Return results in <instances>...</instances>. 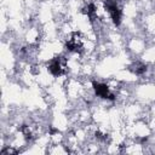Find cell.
I'll return each mask as SVG.
<instances>
[{"label": "cell", "instance_id": "obj_1", "mask_svg": "<svg viewBox=\"0 0 155 155\" xmlns=\"http://www.w3.org/2000/svg\"><path fill=\"white\" fill-rule=\"evenodd\" d=\"M48 71L53 75V76H62L67 73L68 70V63H67V58L64 56H57L54 58H52L47 65Z\"/></svg>", "mask_w": 155, "mask_h": 155}, {"label": "cell", "instance_id": "obj_2", "mask_svg": "<svg viewBox=\"0 0 155 155\" xmlns=\"http://www.w3.org/2000/svg\"><path fill=\"white\" fill-rule=\"evenodd\" d=\"M104 7L108 11L113 23L116 27H119L122 21V10H121V5H120L119 0H105Z\"/></svg>", "mask_w": 155, "mask_h": 155}, {"label": "cell", "instance_id": "obj_3", "mask_svg": "<svg viewBox=\"0 0 155 155\" xmlns=\"http://www.w3.org/2000/svg\"><path fill=\"white\" fill-rule=\"evenodd\" d=\"M84 46H85L84 38L80 33H73L71 35H69V38L67 39V42H65V47L70 52L80 53L84 51Z\"/></svg>", "mask_w": 155, "mask_h": 155}, {"label": "cell", "instance_id": "obj_4", "mask_svg": "<svg viewBox=\"0 0 155 155\" xmlns=\"http://www.w3.org/2000/svg\"><path fill=\"white\" fill-rule=\"evenodd\" d=\"M130 69H131L134 74H137V75H143V74H145V71H147V65L143 64V63L136 62V63H133V64L130 67Z\"/></svg>", "mask_w": 155, "mask_h": 155}]
</instances>
